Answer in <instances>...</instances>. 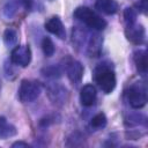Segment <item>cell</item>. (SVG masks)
Listing matches in <instances>:
<instances>
[{
    "label": "cell",
    "mask_w": 148,
    "mask_h": 148,
    "mask_svg": "<svg viewBox=\"0 0 148 148\" xmlns=\"http://www.w3.org/2000/svg\"><path fill=\"white\" fill-rule=\"evenodd\" d=\"M31 61V50L28 45H16L10 53V62L20 66L27 67Z\"/></svg>",
    "instance_id": "6"
},
{
    "label": "cell",
    "mask_w": 148,
    "mask_h": 148,
    "mask_svg": "<svg viewBox=\"0 0 148 148\" xmlns=\"http://www.w3.org/2000/svg\"><path fill=\"white\" fill-rule=\"evenodd\" d=\"M42 74L49 79H58L61 76V69L58 65H51L42 69Z\"/></svg>",
    "instance_id": "18"
},
{
    "label": "cell",
    "mask_w": 148,
    "mask_h": 148,
    "mask_svg": "<svg viewBox=\"0 0 148 148\" xmlns=\"http://www.w3.org/2000/svg\"><path fill=\"white\" fill-rule=\"evenodd\" d=\"M126 101L133 109H141L147 103V87L143 82L131 84L125 91Z\"/></svg>",
    "instance_id": "4"
},
{
    "label": "cell",
    "mask_w": 148,
    "mask_h": 148,
    "mask_svg": "<svg viewBox=\"0 0 148 148\" xmlns=\"http://www.w3.org/2000/svg\"><path fill=\"white\" fill-rule=\"evenodd\" d=\"M83 66L80 61L75 60V59H72V58H68L66 59L65 61V72L67 74V77L69 79V81L77 86L82 77H83Z\"/></svg>",
    "instance_id": "7"
},
{
    "label": "cell",
    "mask_w": 148,
    "mask_h": 148,
    "mask_svg": "<svg viewBox=\"0 0 148 148\" xmlns=\"http://www.w3.org/2000/svg\"><path fill=\"white\" fill-rule=\"evenodd\" d=\"M12 147L13 148H15V147H24V148H27V147H29V143H27L24 141H16V142H14L12 145Z\"/></svg>",
    "instance_id": "23"
},
{
    "label": "cell",
    "mask_w": 148,
    "mask_h": 148,
    "mask_svg": "<svg viewBox=\"0 0 148 148\" xmlns=\"http://www.w3.org/2000/svg\"><path fill=\"white\" fill-rule=\"evenodd\" d=\"M125 34H126L127 39L132 42L133 44H142L146 38V31H145L143 25L136 24V23L132 25H126Z\"/></svg>",
    "instance_id": "9"
},
{
    "label": "cell",
    "mask_w": 148,
    "mask_h": 148,
    "mask_svg": "<svg viewBox=\"0 0 148 148\" xmlns=\"http://www.w3.org/2000/svg\"><path fill=\"white\" fill-rule=\"evenodd\" d=\"M73 44L76 47H86L89 57H98L102 52L103 38L96 32H87L80 29L73 30Z\"/></svg>",
    "instance_id": "2"
},
{
    "label": "cell",
    "mask_w": 148,
    "mask_h": 148,
    "mask_svg": "<svg viewBox=\"0 0 148 148\" xmlns=\"http://www.w3.org/2000/svg\"><path fill=\"white\" fill-rule=\"evenodd\" d=\"M17 40H18V34H17V31L15 29L8 28V29L5 30V32H3V42H5L6 46L14 47V46H16Z\"/></svg>",
    "instance_id": "16"
},
{
    "label": "cell",
    "mask_w": 148,
    "mask_h": 148,
    "mask_svg": "<svg viewBox=\"0 0 148 148\" xmlns=\"http://www.w3.org/2000/svg\"><path fill=\"white\" fill-rule=\"evenodd\" d=\"M138 7L140 8V10L142 13H147V9H148V0H140V2L138 3Z\"/></svg>",
    "instance_id": "22"
},
{
    "label": "cell",
    "mask_w": 148,
    "mask_h": 148,
    "mask_svg": "<svg viewBox=\"0 0 148 148\" xmlns=\"http://www.w3.org/2000/svg\"><path fill=\"white\" fill-rule=\"evenodd\" d=\"M42 92V86L35 80H22L17 90L18 99L22 103H31L36 101Z\"/></svg>",
    "instance_id": "5"
},
{
    "label": "cell",
    "mask_w": 148,
    "mask_h": 148,
    "mask_svg": "<svg viewBox=\"0 0 148 148\" xmlns=\"http://www.w3.org/2000/svg\"><path fill=\"white\" fill-rule=\"evenodd\" d=\"M136 16L138 13L134 8L132 7H127L124 10V21L126 23V25H132L134 23H136Z\"/></svg>",
    "instance_id": "20"
},
{
    "label": "cell",
    "mask_w": 148,
    "mask_h": 148,
    "mask_svg": "<svg viewBox=\"0 0 148 148\" xmlns=\"http://www.w3.org/2000/svg\"><path fill=\"white\" fill-rule=\"evenodd\" d=\"M97 97V92H96V88L92 84H86L81 88L80 91V102L83 106H91L94 105L95 101Z\"/></svg>",
    "instance_id": "11"
},
{
    "label": "cell",
    "mask_w": 148,
    "mask_h": 148,
    "mask_svg": "<svg viewBox=\"0 0 148 148\" xmlns=\"http://www.w3.org/2000/svg\"><path fill=\"white\" fill-rule=\"evenodd\" d=\"M49 1H52V0H49Z\"/></svg>",
    "instance_id": "24"
},
{
    "label": "cell",
    "mask_w": 148,
    "mask_h": 148,
    "mask_svg": "<svg viewBox=\"0 0 148 148\" xmlns=\"http://www.w3.org/2000/svg\"><path fill=\"white\" fill-rule=\"evenodd\" d=\"M106 123H108L106 116L103 112H99V113L95 114L91 118V120H90V127L94 128V130H101V128H104L106 126Z\"/></svg>",
    "instance_id": "17"
},
{
    "label": "cell",
    "mask_w": 148,
    "mask_h": 148,
    "mask_svg": "<svg viewBox=\"0 0 148 148\" xmlns=\"http://www.w3.org/2000/svg\"><path fill=\"white\" fill-rule=\"evenodd\" d=\"M74 17L86 24L87 27L91 28L92 30L101 31L106 28V21L99 16L96 12H94L91 8L86 6H80L74 10Z\"/></svg>",
    "instance_id": "3"
},
{
    "label": "cell",
    "mask_w": 148,
    "mask_h": 148,
    "mask_svg": "<svg viewBox=\"0 0 148 148\" xmlns=\"http://www.w3.org/2000/svg\"><path fill=\"white\" fill-rule=\"evenodd\" d=\"M95 8L103 14L113 15L118 12L119 6H118V2L116 0H96L95 1Z\"/></svg>",
    "instance_id": "12"
},
{
    "label": "cell",
    "mask_w": 148,
    "mask_h": 148,
    "mask_svg": "<svg viewBox=\"0 0 148 148\" xmlns=\"http://www.w3.org/2000/svg\"><path fill=\"white\" fill-rule=\"evenodd\" d=\"M94 80L104 94H111L117 84L116 72L112 62L105 60L96 65L92 73Z\"/></svg>",
    "instance_id": "1"
},
{
    "label": "cell",
    "mask_w": 148,
    "mask_h": 148,
    "mask_svg": "<svg viewBox=\"0 0 148 148\" xmlns=\"http://www.w3.org/2000/svg\"><path fill=\"white\" fill-rule=\"evenodd\" d=\"M18 2L27 9V10H31L35 3V0H18Z\"/></svg>",
    "instance_id": "21"
},
{
    "label": "cell",
    "mask_w": 148,
    "mask_h": 148,
    "mask_svg": "<svg viewBox=\"0 0 148 148\" xmlns=\"http://www.w3.org/2000/svg\"><path fill=\"white\" fill-rule=\"evenodd\" d=\"M47 94H49L50 99L57 105L65 104L67 101V97H68L67 89L59 83H54V84L50 86L47 88Z\"/></svg>",
    "instance_id": "8"
},
{
    "label": "cell",
    "mask_w": 148,
    "mask_h": 148,
    "mask_svg": "<svg viewBox=\"0 0 148 148\" xmlns=\"http://www.w3.org/2000/svg\"><path fill=\"white\" fill-rule=\"evenodd\" d=\"M18 6H20L18 0H7L3 5V8H2L3 16L7 20H12L18 10Z\"/></svg>",
    "instance_id": "15"
},
{
    "label": "cell",
    "mask_w": 148,
    "mask_h": 148,
    "mask_svg": "<svg viewBox=\"0 0 148 148\" xmlns=\"http://www.w3.org/2000/svg\"><path fill=\"white\" fill-rule=\"evenodd\" d=\"M133 60L138 72L141 75H146L147 74V51L146 50L135 51L133 54Z\"/></svg>",
    "instance_id": "13"
},
{
    "label": "cell",
    "mask_w": 148,
    "mask_h": 148,
    "mask_svg": "<svg viewBox=\"0 0 148 148\" xmlns=\"http://www.w3.org/2000/svg\"><path fill=\"white\" fill-rule=\"evenodd\" d=\"M17 134L16 127L8 123L5 117H0V139H8L12 136H15Z\"/></svg>",
    "instance_id": "14"
},
{
    "label": "cell",
    "mask_w": 148,
    "mask_h": 148,
    "mask_svg": "<svg viewBox=\"0 0 148 148\" xmlns=\"http://www.w3.org/2000/svg\"><path fill=\"white\" fill-rule=\"evenodd\" d=\"M42 50H43V53L46 57H52L54 54L56 47H54V44H53V42H52V39L50 37H44L43 38V40H42Z\"/></svg>",
    "instance_id": "19"
},
{
    "label": "cell",
    "mask_w": 148,
    "mask_h": 148,
    "mask_svg": "<svg viewBox=\"0 0 148 148\" xmlns=\"http://www.w3.org/2000/svg\"><path fill=\"white\" fill-rule=\"evenodd\" d=\"M44 27H45V29H46L50 34L57 36V37L60 38V39H65V37H66V30H65V27H64L61 20H60L58 16H52V17H50V18L45 22Z\"/></svg>",
    "instance_id": "10"
}]
</instances>
